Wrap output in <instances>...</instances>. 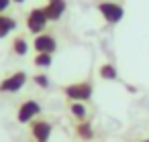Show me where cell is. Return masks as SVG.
Returning <instances> with one entry per match:
<instances>
[{
  "label": "cell",
  "mask_w": 149,
  "mask_h": 142,
  "mask_svg": "<svg viewBox=\"0 0 149 142\" xmlns=\"http://www.w3.org/2000/svg\"><path fill=\"white\" fill-rule=\"evenodd\" d=\"M61 93H63L68 99H72V102H84V104H86V102L92 97L94 87H92L90 81H76V83L63 85V87H61Z\"/></svg>",
  "instance_id": "6da1fadb"
},
{
  "label": "cell",
  "mask_w": 149,
  "mask_h": 142,
  "mask_svg": "<svg viewBox=\"0 0 149 142\" xmlns=\"http://www.w3.org/2000/svg\"><path fill=\"white\" fill-rule=\"evenodd\" d=\"M96 10L100 12V16L106 21V25H116L120 23V19L125 16V8L118 2H112V0H102V2H96Z\"/></svg>",
  "instance_id": "7a4b0ae2"
},
{
  "label": "cell",
  "mask_w": 149,
  "mask_h": 142,
  "mask_svg": "<svg viewBox=\"0 0 149 142\" xmlns=\"http://www.w3.org/2000/svg\"><path fill=\"white\" fill-rule=\"evenodd\" d=\"M47 23H49V21H47V16H45V12H43V6H41V8H31V10L27 12V31L33 33L35 37L41 35V33H45Z\"/></svg>",
  "instance_id": "3957f363"
},
{
  "label": "cell",
  "mask_w": 149,
  "mask_h": 142,
  "mask_svg": "<svg viewBox=\"0 0 149 142\" xmlns=\"http://www.w3.org/2000/svg\"><path fill=\"white\" fill-rule=\"evenodd\" d=\"M25 83H27V73L25 71H15L0 81V93H17L19 89L25 87Z\"/></svg>",
  "instance_id": "277c9868"
},
{
  "label": "cell",
  "mask_w": 149,
  "mask_h": 142,
  "mask_svg": "<svg viewBox=\"0 0 149 142\" xmlns=\"http://www.w3.org/2000/svg\"><path fill=\"white\" fill-rule=\"evenodd\" d=\"M39 114H41V104H39L37 99H27V102H23V104L19 106V110H17V120H19L21 124H31Z\"/></svg>",
  "instance_id": "5b68a950"
},
{
  "label": "cell",
  "mask_w": 149,
  "mask_h": 142,
  "mask_svg": "<svg viewBox=\"0 0 149 142\" xmlns=\"http://www.w3.org/2000/svg\"><path fill=\"white\" fill-rule=\"evenodd\" d=\"M53 126L47 120H33L31 122V136L35 142H49Z\"/></svg>",
  "instance_id": "8992f818"
},
{
  "label": "cell",
  "mask_w": 149,
  "mask_h": 142,
  "mask_svg": "<svg viewBox=\"0 0 149 142\" xmlns=\"http://www.w3.org/2000/svg\"><path fill=\"white\" fill-rule=\"evenodd\" d=\"M65 8H68L65 0H47L45 6H43V12H45L49 23H57L65 14Z\"/></svg>",
  "instance_id": "52a82bcc"
},
{
  "label": "cell",
  "mask_w": 149,
  "mask_h": 142,
  "mask_svg": "<svg viewBox=\"0 0 149 142\" xmlns=\"http://www.w3.org/2000/svg\"><path fill=\"white\" fill-rule=\"evenodd\" d=\"M33 49H35L37 53H51V55H53V51L57 49V41H55V37L49 35V33H41V35H37V37L33 39Z\"/></svg>",
  "instance_id": "ba28073f"
},
{
  "label": "cell",
  "mask_w": 149,
  "mask_h": 142,
  "mask_svg": "<svg viewBox=\"0 0 149 142\" xmlns=\"http://www.w3.org/2000/svg\"><path fill=\"white\" fill-rule=\"evenodd\" d=\"M17 27H19V23H17V19H13V16H8V14H0V39H6L13 31H17Z\"/></svg>",
  "instance_id": "9c48e42d"
},
{
  "label": "cell",
  "mask_w": 149,
  "mask_h": 142,
  "mask_svg": "<svg viewBox=\"0 0 149 142\" xmlns=\"http://www.w3.org/2000/svg\"><path fill=\"white\" fill-rule=\"evenodd\" d=\"M13 53H15L17 57H25V55L29 53V41H27L25 35H17V37L13 39Z\"/></svg>",
  "instance_id": "30bf717a"
},
{
  "label": "cell",
  "mask_w": 149,
  "mask_h": 142,
  "mask_svg": "<svg viewBox=\"0 0 149 142\" xmlns=\"http://www.w3.org/2000/svg\"><path fill=\"white\" fill-rule=\"evenodd\" d=\"M70 114L74 116L76 122H86V118H88V108H86L84 102H72V104H70Z\"/></svg>",
  "instance_id": "8fae6325"
},
{
  "label": "cell",
  "mask_w": 149,
  "mask_h": 142,
  "mask_svg": "<svg viewBox=\"0 0 149 142\" xmlns=\"http://www.w3.org/2000/svg\"><path fill=\"white\" fill-rule=\"evenodd\" d=\"M98 75H100V79H104V81H114V79H118V69H116L112 63H104V65H100Z\"/></svg>",
  "instance_id": "7c38bea8"
},
{
  "label": "cell",
  "mask_w": 149,
  "mask_h": 142,
  "mask_svg": "<svg viewBox=\"0 0 149 142\" xmlns=\"http://www.w3.org/2000/svg\"><path fill=\"white\" fill-rule=\"evenodd\" d=\"M76 136L80 140H92L94 138V128L90 122H78L76 124Z\"/></svg>",
  "instance_id": "4fadbf2b"
},
{
  "label": "cell",
  "mask_w": 149,
  "mask_h": 142,
  "mask_svg": "<svg viewBox=\"0 0 149 142\" xmlns=\"http://www.w3.org/2000/svg\"><path fill=\"white\" fill-rule=\"evenodd\" d=\"M53 63V55L51 53H37L33 57V65L39 67V69H49Z\"/></svg>",
  "instance_id": "5bb4252c"
},
{
  "label": "cell",
  "mask_w": 149,
  "mask_h": 142,
  "mask_svg": "<svg viewBox=\"0 0 149 142\" xmlns=\"http://www.w3.org/2000/svg\"><path fill=\"white\" fill-rule=\"evenodd\" d=\"M33 83L37 85V87H41V89H49V77L45 75V73H37V75H33Z\"/></svg>",
  "instance_id": "9a60e30c"
},
{
  "label": "cell",
  "mask_w": 149,
  "mask_h": 142,
  "mask_svg": "<svg viewBox=\"0 0 149 142\" xmlns=\"http://www.w3.org/2000/svg\"><path fill=\"white\" fill-rule=\"evenodd\" d=\"M10 2H13V0H0V14H2V12H6V10H8V6H10Z\"/></svg>",
  "instance_id": "2e32d148"
},
{
  "label": "cell",
  "mask_w": 149,
  "mask_h": 142,
  "mask_svg": "<svg viewBox=\"0 0 149 142\" xmlns=\"http://www.w3.org/2000/svg\"><path fill=\"white\" fill-rule=\"evenodd\" d=\"M15 2H17V4H23V2H25V0H15Z\"/></svg>",
  "instance_id": "e0dca14e"
},
{
  "label": "cell",
  "mask_w": 149,
  "mask_h": 142,
  "mask_svg": "<svg viewBox=\"0 0 149 142\" xmlns=\"http://www.w3.org/2000/svg\"><path fill=\"white\" fill-rule=\"evenodd\" d=\"M141 142H149V140H141Z\"/></svg>",
  "instance_id": "ac0fdd59"
}]
</instances>
